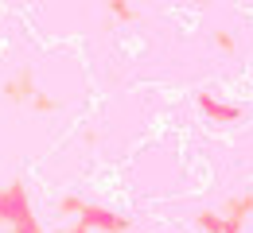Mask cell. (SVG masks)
<instances>
[{"label": "cell", "instance_id": "7a4b0ae2", "mask_svg": "<svg viewBox=\"0 0 253 233\" xmlns=\"http://www.w3.org/2000/svg\"><path fill=\"white\" fill-rule=\"evenodd\" d=\"M82 230H101V233H128L132 230V218L125 214H113V210H105V206H94V202H82V210H78V218H74Z\"/></svg>", "mask_w": 253, "mask_h": 233}, {"label": "cell", "instance_id": "30bf717a", "mask_svg": "<svg viewBox=\"0 0 253 233\" xmlns=\"http://www.w3.org/2000/svg\"><path fill=\"white\" fill-rule=\"evenodd\" d=\"M32 109L39 113V117H47V113H55V109H59V101L51 98V94H35V98H32Z\"/></svg>", "mask_w": 253, "mask_h": 233}, {"label": "cell", "instance_id": "ba28073f", "mask_svg": "<svg viewBox=\"0 0 253 233\" xmlns=\"http://www.w3.org/2000/svg\"><path fill=\"white\" fill-rule=\"evenodd\" d=\"M105 8H109V16H113V20H125V24H132V20H136V8H132V4H125V0H109Z\"/></svg>", "mask_w": 253, "mask_h": 233}, {"label": "cell", "instance_id": "52a82bcc", "mask_svg": "<svg viewBox=\"0 0 253 233\" xmlns=\"http://www.w3.org/2000/svg\"><path fill=\"white\" fill-rule=\"evenodd\" d=\"M82 195H63L59 199V218H78V210H82Z\"/></svg>", "mask_w": 253, "mask_h": 233}, {"label": "cell", "instance_id": "5b68a950", "mask_svg": "<svg viewBox=\"0 0 253 233\" xmlns=\"http://www.w3.org/2000/svg\"><path fill=\"white\" fill-rule=\"evenodd\" d=\"M222 218H230V222H250L253 218V191H242V195H230V199L222 202V210H218Z\"/></svg>", "mask_w": 253, "mask_h": 233}, {"label": "cell", "instance_id": "3957f363", "mask_svg": "<svg viewBox=\"0 0 253 233\" xmlns=\"http://www.w3.org/2000/svg\"><path fill=\"white\" fill-rule=\"evenodd\" d=\"M39 90H35V67H20L8 82H4V98L12 101V105H24V101H32Z\"/></svg>", "mask_w": 253, "mask_h": 233}, {"label": "cell", "instance_id": "277c9868", "mask_svg": "<svg viewBox=\"0 0 253 233\" xmlns=\"http://www.w3.org/2000/svg\"><path fill=\"white\" fill-rule=\"evenodd\" d=\"M199 113H203V117H211V121H218V125H234V121L242 117V109H238V105L218 101V98H211V94H199Z\"/></svg>", "mask_w": 253, "mask_h": 233}, {"label": "cell", "instance_id": "6da1fadb", "mask_svg": "<svg viewBox=\"0 0 253 233\" xmlns=\"http://www.w3.org/2000/svg\"><path fill=\"white\" fill-rule=\"evenodd\" d=\"M0 226H8V233H43L32 210V199H28V187L20 179L0 187Z\"/></svg>", "mask_w": 253, "mask_h": 233}, {"label": "cell", "instance_id": "8fae6325", "mask_svg": "<svg viewBox=\"0 0 253 233\" xmlns=\"http://www.w3.org/2000/svg\"><path fill=\"white\" fill-rule=\"evenodd\" d=\"M59 233H90V230H82V226L74 222V226H66V230H59Z\"/></svg>", "mask_w": 253, "mask_h": 233}, {"label": "cell", "instance_id": "9c48e42d", "mask_svg": "<svg viewBox=\"0 0 253 233\" xmlns=\"http://www.w3.org/2000/svg\"><path fill=\"white\" fill-rule=\"evenodd\" d=\"M211 43H214V51H222V55H234V51H238L234 32H214V35H211Z\"/></svg>", "mask_w": 253, "mask_h": 233}, {"label": "cell", "instance_id": "8992f818", "mask_svg": "<svg viewBox=\"0 0 253 233\" xmlns=\"http://www.w3.org/2000/svg\"><path fill=\"white\" fill-rule=\"evenodd\" d=\"M195 226L203 233H242L246 230L242 222H230V218H222L214 210H199V214H195Z\"/></svg>", "mask_w": 253, "mask_h": 233}]
</instances>
